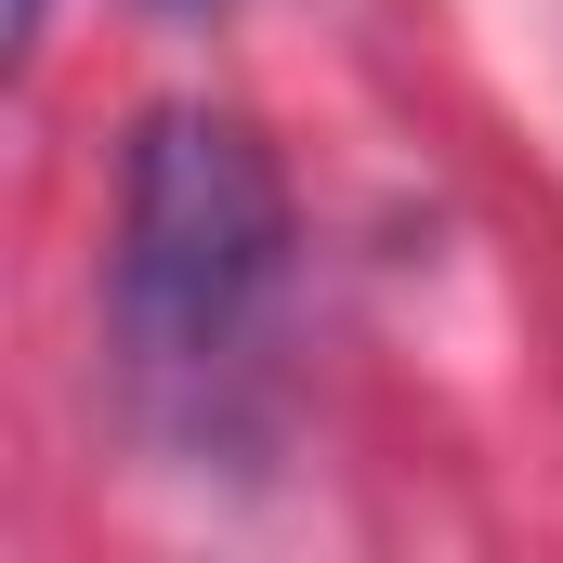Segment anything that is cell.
Masks as SVG:
<instances>
[{"mask_svg":"<svg viewBox=\"0 0 563 563\" xmlns=\"http://www.w3.org/2000/svg\"><path fill=\"white\" fill-rule=\"evenodd\" d=\"M40 13H53V0H13V40H40Z\"/></svg>","mask_w":563,"mask_h":563,"instance_id":"obj_2","label":"cell"},{"mask_svg":"<svg viewBox=\"0 0 563 563\" xmlns=\"http://www.w3.org/2000/svg\"><path fill=\"white\" fill-rule=\"evenodd\" d=\"M288 288V184L276 144L223 106H157L119 170V250H106V314L119 367L144 394H210L250 367L263 314Z\"/></svg>","mask_w":563,"mask_h":563,"instance_id":"obj_1","label":"cell"},{"mask_svg":"<svg viewBox=\"0 0 563 563\" xmlns=\"http://www.w3.org/2000/svg\"><path fill=\"white\" fill-rule=\"evenodd\" d=\"M157 13H210V0H157Z\"/></svg>","mask_w":563,"mask_h":563,"instance_id":"obj_3","label":"cell"}]
</instances>
